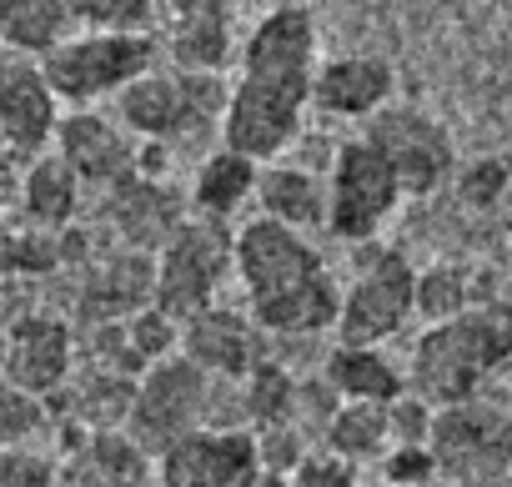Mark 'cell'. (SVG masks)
<instances>
[{
	"label": "cell",
	"instance_id": "11",
	"mask_svg": "<svg viewBox=\"0 0 512 487\" xmlns=\"http://www.w3.org/2000/svg\"><path fill=\"white\" fill-rule=\"evenodd\" d=\"M362 141H372V146L387 156V166H392L402 196H432V191L452 176V161H457L447 126L432 121V116L417 111V106H382V111L367 121Z\"/></svg>",
	"mask_w": 512,
	"mask_h": 487
},
{
	"label": "cell",
	"instance_id": "6",
	"mask_svg": "<svg viewBox=\"0 0 512 487\" xmlns=\"http://www.w3.org/2000/svg\"><path fill=\"white\" fill-rule=\"evenodd\" d=\"M427 452L437 462V477L457 487H487L512 472V412L497 402H457L432 417Z\"/></svg>",
	"mask_w": 512,
	"mask_h": 487
},
{
	"label": "cell",
	"instance_id": "12",
	"mask_svg": "<svg viewBox=\"0 0 512 487\" xmlns=\"http://www.w3.org/2000/svg\"><path fill=\"white\" fill-rule=\"evenodd\" d=\"M71 372H76V337L61 317L31 312L6 327V377L0 382H11L36 402H51L56 392H66Z\"/></svg>",
	"mask_w": 512,
	"mask_h": 487
},
{
	"label": "cell",
	"instance_id": "29",
	"mask_svg": "<svg viewBox=\"0 0 512 487\" xmlns=\"http://www.w3.org/2000/svg\"><path fill=\"white\" fill-rule=\"evenodd\" d=\"M76 26L86 31H111V36H156L171 16L161 0H71Z\"/></svg>",
	"mask_w": 512,
	"mask_h": 487
},
{
	"label": "cell",
	"instance_id": "24",
	"mask_svg": "<svg viewBox=\"0 0 512 487\" xmlns=\"http://www.w3.org/2000/svg\"><path fill=\"white\" fill-rule=\"evenodd\" d=\"M322 382L337 392V402H372V407H392L407 392V377L377 347H337L327 357Z\"/></svg>",
	"mask_w": 512,
	"mask_h": 487
},
{
	"label": "cell",
	"instance_id": "34",
	"mask_svg": "<svg viewBox=\"0 0 512 487\" xmlns=\"http://www.w3.org/2000/svg\"><path fill=\"white\" fill-rule=\"evenodd\" d=\"M61 482V457L46 447H16L0 452V487H56Z\"/></svg>",
	"mask_w": 512,
	"mask_h": 487
},
{
	"label": "cell",
	"instance_id": "19",
	"mask_svg": "<svg viewBox=\"0 0 512 487\" xmlns=\"http://www.w3.org/2000/svg\"><path fill=\"white\" fill-rule=\"evenodd\" d=\"M397 91V76L382 56H332L317 66V86H312V106H322L327 116H362L372 121Z\"/></svg>",
	"mask_w": 512,
	"mask_h": 487
},
{
	"label": "cell",
	"instance_id": "39",
	"mask_svg": "<svg viewBox=\"0 0 512 487\" xmlns=\"http://www.w3.org/2000/svg\"><path fill=\"white\" fill-rule=\"evenodd\" d=\"M11 201H21V171H16V156L0 146V211H6Z\"/></svg>",
	"mask_w": 512,
	"mask_h": 487
},
{
	"label": "cell",
	"instance_id": "25",
	"mask_svg": "<svg viewBox=\"0 0 512 487\" xmlns=\"http://www.w3.org/2000/svg\"><path fill=\"white\" fill-rule=\"evenodd\" d=\"M76 206H81V181L71 176V166L56 151H41L21 171V211H26V221L36 231H66Z\"/></svg>",
	"mask_w": 512,
	"mask_h": 487
},
{
	"label": "cell",
	"instance_id": "10",
	"mask_svg": "<svg viewBox=\"0 0 512 487\" xmlns=\"http://www.w3.org/2000/svg\"><path fill=\"white\" fill-rule=\"evenodd\" d=\"M412 292H417V272L402 252H377L367 262V272L342 292V312H337V347H377L387 337H397L417 307H412Z\"/></svg>",
	"mask_w": 512,
	"mask_h": 487
},
{
	"label": "cell",
	"instance_id": "40",
	"mask_svg": "<svg viewBox=\"0 0 512 487\" xmlns=\"http://www.w3.org/2000/svg\"><path fill=\"white\" fill-rule=\"evenodd\" d=\"M0 377H6V332H0Z\"/></svg>",
	"mask_w": 512,
	"mask_h": 487
},
{
	"label": "cell",
	"instance_id": "2",
	"mask_svg": "<svg viewBox=\"0 0 512 487\" xmlns=\"http://www.w3.org/2000/svg\"><path fill=\"white\" fill-rule=\"evenodd\" d=\"M231 272L246 292L251 327L277 337H312L337 327V277L302 231L251 216L241 231H231Z\"/></svg>",
	"mask_w": 512,
	"mask_h": 487
},
{
	"label": "cell",
	"instance_id": "27",
	"mask_svg": "<svg viewBox=\"0 0 512 487\" xmlns=\"http://www.w3.org/2000/svg\"><path fill=\"white\" fill-rule=\"evenodd\" d=\"M91 302H101L111 312H131V317L141 307H151L156 302V257L121 252V257L101 262L96 277H91Z\"/></svg>",
	"mask_w": 512,
	"mask_h": 487
},
{
	"label": "cell",
	"instance_id": "22",
	"mask_svg": "<svg viewBox=\"0 0 512 487\" xmlns=\"http://www.w3.org/2000/svg\"><path fill=\"white\" fill-rule=\"evenodd\" d=\"M76 31L71 0H0V46H11L21 61H46Z\"/></svg>",
	"mask_w": 512,
	"mask_h": 487
},
{
	"label": "cell",
	"instance_id": "36",
	"mask_svg": "<svg viewBox=\"0 0 512 487\" xmlns=\"http://www.w3.org/2000/svg\"><path fill=\"white\" fill-rule=\"evenodd\" d=\"M502 186H507V161H497V156H482V161L462 166V176H457V191L467 206H497Z\"/></svg>",
	"mask_w": 512,
	"mask_h": 487
},
{
	"label": "cell",
	"instance_id": "37",
	"mask_svg": "<svg viewBox=\"0 0 512 487\" xmlns=\"http://www.w3.org/2000/svg\"><path fill=\"white\" fill-rule=\"evenodd\" d=\"M382 477H387V487H432L437 462L427 447H392L382 457Z\"/></svg>",
	"mask_w": 512,
	"mask_h": 487
},
{
	"label": "cell",
	"instance_id": "23",
	"mask_svg": "<svg viewBox=\"0 0 512 487\" xmlns=\"http://www.w3.org/2000/svg\"><path fill=\"white\" fill-rule=\"evenodd\" d=\"M256 176H262V166L236 156V151H211L201 166H196V181H191V206L201 221H216L226 226L246 201H256Z\"/></svg>",
	"mask_w": 512,
	"mask_h": 487
},
{
	"label": "cell",
	"instance_id": "28",
	"mask_svg": "<svg viewBox=\"0 0 512 487\" xmlns=\"http://www.w3.org/2000/svg\"><path fill=\"white\" fill-rule=\"evenodd\" d=\"M241 412H246V432H267V427H282L297 417V377L277 362H256L251 377L241 382Z\"/></svg>",
	"mask_w": 512,
	"mask_h": 487
},
{
	"label": "cell",
	"instance_id": "4",
	"mask_svg": "<svg viewBox=\"0 0 512 487\" xmlns=\"http://www.w3.org/2000/svg\"><path fill=\"white\" fill-rule=\"evenodd\" d=\"M211 412H216V382L206 372H196L191 362L166 357V362H156V367L141 372L136 397H131V417H126L121 432L156 462L181 437L216 427Z\"/></svg>",
	"mask_w": 512,
	"mask_h": 487
},
{
	"label": "cell",
	"instance_id": "3",
	"mask_svg": "<svg viewBox=\"0 0 512 487\" xmlns=\"http://www.w3.org/2000/svg\"><path fill=\"white\" fill-rule=\"evenodd\" d=\"M512 357V317L502 312H462L452 322H437L417 337L407 362V392L427 407H457L472 402L477 387Z\"/></svg>",
	"mask_w": 512,
	"mask_h": 487
},
{
	"label": "cell",
	"instance_id": "17",
	"mask_svg": "<svg viewBox=\"0 0 512 487\" xmlns=\"http://www.w3.org/2000/svg\"><path fill=\"white\" fill-rule=\"evenodd\" d=\"M56 487H156V462L126 432H76Z\"/></svg>",
	"mask_w": 512,
	"mask_h": 487
},
{
	"label": "cell",
	"instance_id": "41",
	"mask_svg": "<svg viewBox=\"0 0 512 487\" xmlns=\"http://www.w3.org/2000/svg\"><path fill=\"white\" fill-rule=\"evenodd\" d=\"M487 487H512V472H507V477H497V482H487Z\"/></svg>",
	"mask_w": 512,
	"mask_h": 487
},
{
	"label": "cell",
	"instance_id": "1",
	"mask_svg": "<svg viewBox=\"0 0 512 487\" xmlns=\"http://www.w3.org/2000/svg\"><path fill=\"white\" fill-rule=\"evenodd\" d=\"M317 21L307 6H272L241 41L231 101L221 116V146L272 166L297 136L317 86Z\"/></svg>",
	"mask_w": 512,
	"mask_h": 487
},
{
	"label": "cell",
	"instance_id": "7",
	"mask_svg": "<svg viewBox=\"0 0 512 487\" xmlns=\"http://www.w3.org/2000/svg\"><path fill=\"white\" fill-rule=\"evenodd\" d=\"M226 267H231V226L186 216L156 252V302L151 307L171 312L176 322L206 312Z\"/></svg>",
	"mask_w": 512,
	"mask_h": 487
},
{
	"label": "cell",
	"instance_id": "8",
	"mask_svg": "<svg viewBox=\"0 0 512 487\" xmlns=\"http://www.w3.org/2000/svg\"><path fill=\"white\" fill-rule=\"evenodd\" d=\"M397 201H402V186L387 156L362 136L342 141L332 156V176H327V231L342 241H367L397 211Z\"/></svg>",
	"mask_w": 512,
	"mask_h": 487
},
{
	"label": "cell",
	"instance_id": "35",
	"mask_svg": "<svg viewBox=\"0 0 512 487\" xmlns=\"http://www.w3.org/2000/svg\"><path fill=\"white\" fill-rule=\"evenodd\" d=\"M432 417H437V407H427L422 397L402 392V397L387 407V432H392V447H427V437H432Z\"/></svg>",
	"mask_w": 512,
	"mask_h": 487
},
{
	"label": "cell",
	"instance_id": "9",
	"mask_svg": "<svg viewBox=\"0 0 512 487\" xmlns=\"http://www.w3.org/2000/svg\"><path fill=\"white\" fill-rule=\"evenodd\" d=\"M156 487H287V477L256 462L246 427H206L156 457Z\"/></svg>",
	"mask_w": 512,
	"mask_h": 487
},
{
	"label": "cell",
	"instance_id": "31",
	"mask_svg": "<svg viewBox=\"0 0 512 487\" xmlns=\"http://www.w3.org/2000/svg\"><path fill=\"white\" fill-rule=\"evenodd\" d=\"M46 432H51V402H36L11 382H0V452L36 447Z\"/></svg>",
	"mask_w": 512,
	"mask_h": 487
},
{
	"label": "cell",
	"instance_id": "18",
	"mask_svg": "<svg viewBox=\"0 0 512 487\" xmlns=\"http://www.w3.org/2000/svg\"><path fill=\"white\" fill-rule=\"evenodd\" d=\"M116 116L126 131H136L141 141H176V136H191L201 121L191 116L186 106V86L176 71H161L151 66L146 76H136L121 96H116Z\"/></svg>",
	"mask_w": 512,
	"mask_h": 487
},
{
	"label": "cell",
	"instance_id": "5",
	"mask_svg": "<svg viewBox=\"0 0 512 487\" xmlns=\"http://www.w3.org/2000/svg\"><path fill=\"white\" fill-rule=\"evenodd\" d=\"M156 66V36H111V31H76L46 61L41 76L56 101L91 106L101 96H121L136 76Z\"/></svg>",
	"mask_w": 512,
	"mask_h": 487
},
{
	"label": "cell",
	"instance_id": "30",
	"mask_svg": "<svg viewBox=\"0 0 512 487\" xmlns=\"http://www.w3.org/2000/svg\"><path fill=\"white\" fill-rule=\"evenodd\" d=\"M467 302H472V287H467V272H462V267L437 262V267L417 272L412 307H417V317H427V327H437V322H452V317L472 312Z\"/></svg>",
	"mask_w": 512,
	"mask_h": 487
},
{
	"label": "cell",
	"instance_id": "33",
	"mask_svg": "<svg viewBox=\"0 0 512 487\" xmlns=\"http://www.w3.org/2000/svg\"><path fill=\"white\" fill-rule=\"evenodd\" d=\"M251 442H256V462H262L267 472H277V477H292V472L312 457V442H307V432H302L297 422L251 432Z\"/></svg>",
	"mask_w": 512,
	"mask_h": 487
},
{
	"label": "cell",
	"instance_id": "26",
	"mask_svg": "<svg viewBox=\"0 0 512 487\" xmlns=\"http://www.w3.org/2000/svg\"><path fill=\"white\" fill-rule=\"evenodd\" d=\"M322 437H327V457H337V462H347V467L392 452L387 407H372V402H342V407L332 412V422L322 427Z\"/></svg>",
	"mask_w": 512,
	"mask_h": 487
},
{
	"label": "cell",
	"instance_id": "20",
	"mask_svg": "<svg viewBox=\"0 0 512 487\" xmlns=\"http://www.w3.org/2000/svg\"><path fill=\"white\" fill-rule=\"evenodd\" d=\"M111 221H116V231L126 236V252L156 257V252L166 247V236H171L186 216H181V201H176L161 181L126 176L121 186H111Z\"/></svg>",
	"mask_w": 512,
	"mask_h": 487
},
{
	"label": "cell",
	"instance_id": "32",
	"mask_svg": "<svg viewBox=\"0 0 512 487\" xmlns=\"http://www.w3.org/2000/svg\"><path fill=\"white\" fill-rule=\"evenodd\" d=\"M126 342H131L141 367H156V362L181 352V322L161 307H141L136 317H126Z\"/></svg>",
	"mask_w": 512,
	"mask_h": 487
},
{
	"label": "cell",
	"instance_id": "16",
	"mask_svg": "<svg viewBox=\"0 0 512 487\" xmlns=\"http://www.w3.org/2000/svg\"><path fill=\"white\" fill-rule=\"evenodd\" d=\"M56 156L71 166L76 181L86 186H121L126 176H136V146L126 141V131L96 111H71L56 126Z\"/></svg>",
	"mask_w": 512,
	"mask_h": 487
},
{
	"label": "cell",
	"instance_id": "13",
	"mask_svg": "<svg viewBox=\"0 0 512 487\" xmlns=\"http://www.w3.org/2000/svg\"><path fill=\"white\" fill-rule=\"evenodd\" d=\"M61 101L41 76V61H0V141L11 156H41L56 141Z\"/></svg>",
	"mask_w": 512,
	"mask_h": 487
},
{
	"label": "cell",
	"instance_id": "21",
	"mask_svg": "<svg viewBox=\"0 0 512 487\" xmlns=\"http://www.w3.org/2000/svg\"><path fill=\"white\" fill-rule=\"evenodd\" d=\"M256 206H262L267 221L307 231V226H327V181L302 171V166H262L256 176Z\"/></svg>",
	"mask_w": 512,
	"mask_h": 487
},
{
	"label": "cell",
	"instance_id": "38",
	"mask_svg": "<svg viewBox=\"0 0 512 487\" xmlns=\"http://www.w3.org/2000/svg\"><path fill=\"white\" fill-rule=\"evenodd\" d=\"M287 487H357V467H347V462H337V457H327V452H312V457L287 477Z\"/></svg>",
	"mask_w": 512,
	"mask_h": 487
},
{
	"label": "cell",
	"instance_id": "14",
	"mask_svg": "<svg viewBox=\"0 0 512 487\" xmlns=\"http://www.w3.org/2000/svg\"><path fill=\"white\" fill-rule=\"evenodd\" d=\"M176 357L191 362L196 372H206L211 382H246L251 367L262 362V342H256L251 317L211 302L206 312L181 322V352Z\"/></svg>",
	"mask_w": 512,
	"mask_h": 487
},
{
	"label": "cell",
	"instance_id": "15",
	"mask_svg": "<svg viewBox=\"0 0 512 487\" xmlns=\"http://www.w3.org/2000/svg\"><path fill=\"white\" fill-rule=\"evenodd\" d=\"M236 11L221 0H186L166 16V61L181 76H226L236 56Z\"/></svg>",
	"mask_w": 512,
	"mask_h": 487
}]
</instances>
